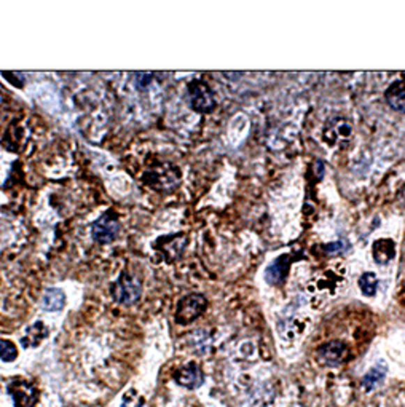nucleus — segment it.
I'll return each instance as SVG.
<instances>
[{
    "instance_id": "nucleus-9",
    "label": "nucleus",
    "mask_w": 405,
    "mask_h": 407,
    "mask_svg": "<svg viewBox=\"0 0 405 407\" xmlns=\"http://www.w3.org/2000/svg\"><path fill=\"white\" fill-rule=\"evenodd\" d=\"M185 246H187V236L184 233L165 236V238H160V241L157 243V247L163 252V256L168 261H174L176 257H179Z\"/></svg>"
},
{
    "instance_id": "nucleus-13",
    "label": "nucleus",
    "mask_w": 405,
    "mask_h": 407,
    "mask_svg": "<svg viewBox=\"0 0 405 407\" xmlns=\"http://www.w3.org/2000/svg\"><path fill=\"white\" fill-rule=\"evenodd\" d=\"M43 309L47 312H59L64 309L66 305V294L58 288H49L45 291L42 300Z\"/></svg>"
},
{
    "instance_id": "nucleus-12",
    "label": "nucleus",
    "mask_w": 405,
    "mask_h": 407,
    "mask_svg": "<svg viewBox=\"0 0 405 407\" xmlns=\"http://www.w3.org/2000/svg\"><path fill=\"white\" fill-rule=\"evenodd\" d=\"M372 254H374L375 262L383 266V263H388L394 259V256H396V245L390 238L379 240L375 241L374 247H372Z\"/></svg>"
},
{
    "instance_id": "nucleus-4",
    "label": "nucleus",
    "mask_w": 405,
    "mask_h": 407,
    "mask_svg": "<svg viewBox=\"0 0 405 407\" xmlns=\"http://www.w3.org/2000/svg\"><path fill=\"white\" fill-rule=\"evenodd\" d=\"M120 230H121V224H120L119 214H116L114 210H109L104 214H101V217L93 224L91 235L98 243L107 245L119 238Z\"/></svg>"
},
{
    "instance_id": "nucleus-7",
    "label": "nucleus",
    "mask_w": 405,
    "mask_h": 407,
    "mask_svg": "<svg viewBox=\"0 0 405 407\" xmlns=\"http://www.w3.org/2000/svg\"><path fill=\"white\" fill-rule=\"evenodd\" d=\"M316 355H318V360L321 364L338 366L346 360L348 348L343 342L334 340V342H327L324 345H321L318 351H316Z\"/></svg>"
},
{
    "instance_id": "nucleus-1",
    "label": "nucleus",
    "mask_w": 405,
    "mask_h": 407,
    "mask_svg": "<svg viewBox=\"0 0 405 407\" xmlns=\"http://www.w3.org/2000/svg\"><path fill=\"white\" fill-rule=\"evenodd\" d=\"M144 183L153 190L171 192L181 183V171L174 164L160 163L144 174Z\"/></svg>"
},
{
    "instance_id": "nucleus-15",
    "label": "nucleus",
    "mask_w": 405,
    "mask_h": 407,
    "mask_svg": "<svg viewBox=\"0 0 405 407\" xmlns=\"http://www.w3.org/2000/svg\"><path fill=\"white\" fill-rule=\"evenodd\" d=\"M385 376H386V366L376 364L372 367V369L362 377V387L365 392H372L376 385L383 382Z\"/></svg>"
},
{
    "instance_id": "nucleus-5",
    "label": "nucleus",
    "mask_w": 405,
    "mask_h": 407,
    "mask_svg": "<svg viewBox=\"0 0 405 407\" xmlns=\"http://www.w3.org/2000/svg\"><path fill=\"white\" fill-rule=\"evenodd\" d=\"M208 299L203 294H188L182 297L176 309V321L185 326L197 320L206 310Z\"/></svg>"
},
{
    "instance_id": "nucleus-16",
    "label": "nucleus",
    "mask_w": 405,
    "mask_h": 407,
    "mask_svg": "<svg viewBox=\"0 0 405 407\" xmlns=\"http://www.w3.org/2000/svg\"><path fill=\"white\" fill-rule=\"evenodd\" d=\"M358 286L359 289L362 291L364 295H375L376 289H379V278L374 272H365L360 275V278L358 279Z\"/></svg>"
},
{
    "instance_id": "nucleus-8",
    "label": "nucleus",
    "mask_w": 405,
    "mask_h": 407,
    "mask_svg": "<svg viewBox=\"0 0 405 407\" xmlns=\"http://www.w3.org/2000/svg\"><path fill=\"white\" fill-rule=\"evenodd\" d=\"M174 381L179 383L181 387H185L188 390H197L198 387H201L203 385L204 376L201 369L198 367V364L190 362V364L182 366L174 372Z\"/></svg>"
},
{
    "instance_id": "nucleus-3",
    "label": "nucleus",
    "mask_w": 405,
    "mask_h": 407,
    "mask_svg": "<svg viewBox=\"0 0 405 407\" xmlns=\"http://www.w3.org/2000/svg\"><path fill=\"white\" fill-rule=\"evenodd\" d=\"M187 96L190 107L198 114H209L215 109V95L206 82H190L187 88Z\"/></svg>"
},
{
    "instance_id": "nucleus-6",
    "label": "nucleus",
    "mask_w": 405,
    "mask_h": 407,
    "mask_svg": "<svg viewBox=\"0 0 405 407\" xmlns=\"http://www.w3.org/2000/svg\"><path fill=\"white\" fill-rule=\"evenodd\" d=\"M8 394L12 396L16 407H32L38 399V392L34 383L24 378H15L8 383Z\"/></svg>"
},
{
    "instance_id": "nucleus-11",
    "label": "nucleus",
    "mask_w": 405,
    "mask_h": 407,
    "mask_svg": "<svg viewBox=\"0 0 405 407\" xmlns=\"http://www.w3.org/2000/svg\"><path fill=\"white\" fill-rule=\"evenodd\" d=\"M385 99L388 106L394 111L405 114V80H397L391 84L385 93Z\"/></svg>"
},
{
    "instance_id": "nucleus-10",
    "label": "nucleus",
    "mask_w": 405,
    "mask_h": 407,
    "mask_svg": "<svg viewBox=\"0 0 405 407\" xmlns=\"http://www.w3.org/2000/svg\"><path fill=\"white\" fill-rule=\"evenodd\" d=\"M289 267H291V257L289 256H281L278 259L271 262V266L266 268V282L273 286H278L284 283V279L289 273Z\"/></svg>"
},
{
    "instance_id": "nucleus-19",
    "label": "nucleus",
    "mask_w": 405,
    "mask_h": 407,
    "mask_svg": "<svg viewBox=\"0 0 405 407\" xmlns=\"http://www.w3.org/2000/svg\"><path fill=\"white\" fill-rule=\"evenodd\" d=\"M152 80V75L147 74V72H142L137 75V85H142V86H147L148 82Z\"/></svg>"
},
{
    "instance_id": "nucleus-18",
    "label": "nucleus",
    "mask_w": 405,
    "mask_h": 407,
    "mask_svg": "<svg viewBox=\"0 0 405 407\" xmlns=\"http://www.w3.org/2000/svg\"><path fill=\"white\" fill-rule=\"evenodd\" d=\"M348 247H349V245L346 243L345 240H338V241H335V243L326 245L324 252L329 256H335V254H342V252H345Z\"/></svg>"
},
{
    "instance_id": "nucleus-17",
    "label": "nucleus",
    "mask_w": 405,
    "mask_h": 407,
    "mask_svg": "<svg viewBox=\"0 0 405 407\" xmlns=\"http://www.w3.org/2000/svg\"><path fill=\"white\" fill-rule=\"evenodd\" d=\"M18 358V348L10 340H0V360L3 362H12Z\"/></svg>"
},
{
    "instance_id": "nucleus-14",
    "label": "nucleus",
    "mask_w": 405,
    "mask_h": 407,
    "mask_svg": "<svg viewBox=\"0 0 405 407\" xmlns=\"http://www.w3.org/2000/svg\"><path fill=\"white\" fill-rule=\"evenodd\" d=\"M48 334L49 332L45 324H43L42 321H37L32 324V326L27 328L26 335L21 342H23V346H37L43 339L48 337Z\"/></svg>"
},
{
    "instance_id": "nucleus-2",
    "label": "nucleus",
    "mask_w": 405,
    "mask_h": 407,
    "mask_svg": "<svg viewBox=\"0 0 405 407\" xmlns=\"http://www.w3.org/2000/svg\"><path fill=\"white\" fill-rule=\"evenodd\" d=\"M110 294L116 304L135 305L142 295V283L132 275L123 272L110 288Z\"/></svg>"
}]
</instances>
